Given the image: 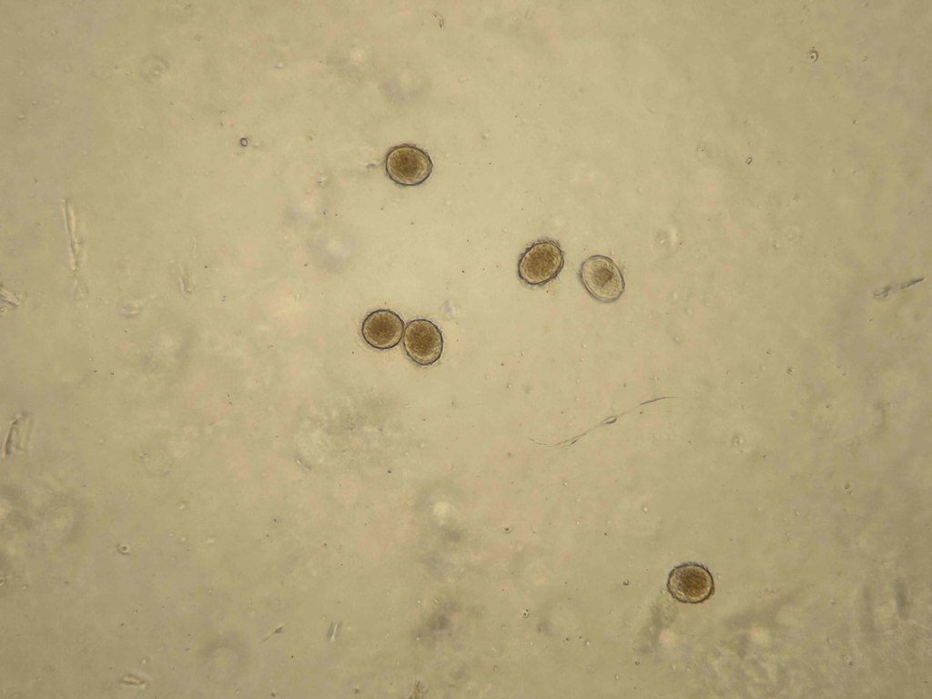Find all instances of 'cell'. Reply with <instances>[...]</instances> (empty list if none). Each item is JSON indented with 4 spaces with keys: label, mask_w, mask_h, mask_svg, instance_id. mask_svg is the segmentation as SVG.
I'll use <instances>...</instances> for the list:
<instances>
[{
    "label": "cell",
    "mask_w": 932,
    "mask_h": 699,
    "mask_svg": "<svg viewBox=\"0 0 932 699\" xmlns=\"http://www.w3.org/2000/svg\"><path fill=\"white\" fill-rule=\"evenodd\" d=\"M580 276L588 292L603 302L617 300L624 290L623 277L618 266L605 256L587 258L581 267Z\"/></svg>",
    "instance_id": "7a4b0ae2"
},
{
    "label": "cell",
    "mask_w": 932,
    "mask_h": 699,
    "mask_svg": "<svg viewBox=\"0 0 932 699\" xmlns=\"http://www.w3.org/2000/svg\"><path fill=\"white\" fill-rule=\"evenodd\" d=\"M563 263L560 245L553 240L542 239L522 253L517 267L518 277L529 286H543L557 277Z\"/></svg>",
    "instance_id": "6da1fadb"
},
{
    "label": "cell",
    "mask_w": 932,
    "mask_h": 699,
    "mask_svg": "<svg viewBox=\"0 0 932 699\" xmlns=\"http://www.w3.org/2000/svg\"><path fill=\"white\" fill-rule=\"evenodd\" d=\"M385 169L389 177L403 187L418 186L431 176L433 164L431 157L422 149L402 145L392 148L385 159Z\"/></svg>",
    "instance_id": "3957f363"
},
{
    "label": "cell",
    "mask_w": 932,
    "mask_h": 699,
    "mask_svg": "<svg viewBox=\"0 0 932 699\" xmlns=\"http://www.w3.org/2000/svg\"><path fill=\"white\" fill-rule=\"evenodd\" d=\"M404 329V321L397 313L390 309H377L364 319L361 335L370 347L389 350L400 343Z\"/></svg>",
    "instance_id": "8992f818"
},
{
    "label": "cell",
    "mask_w": 932,
    "mask_h": 699,
    "mask_svg": "<svg viewBox=\"0 0 932 699\" xmlns=\"http://www.w3.org/2000/svg\"><path fill=\"white\" fill-rule=\"evenodd\" d=\"M667 588L672 596L685 603H698L709 599L714 591L709 571L700 564L684 563L669 574Z\"/></svg>",
    "instance_id": "277c9868"
},
{
    "label": "cell",
    "mask_w": 932,
    "mask_h": 699,
    "mask_svg": "<svg viewBox=\"0 0 932 699\" xmlns=\"http://www.w3.org/2000/svg\"><path fill=\"white\" fill-rule=\"evenodd\" d=\"M403 347L408 357L420 366H430L441 356L443 339L439 328L431 320H410L403 333Z\"/></svg>",
    "instance_id": "5b68a950"
}]
</instances>
